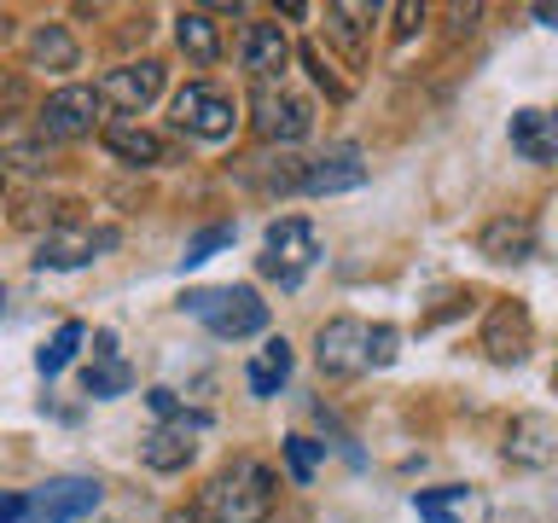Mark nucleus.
<instances>
[{
    "label": "nucleus",
    "instance_id": "11",
    "mask_svg": "<svg viewBox=\"0 0 558 523\" xmlns=\"http://www.w3.org/2000/svg\"><path fill=\"white\" fill-rule=\"evenodd\" d=\"M99 251H117V227H59L41 239L35 268H87V262H99Z\"/></svg>",
    "mask_w": 558,
    "mask_h": 523
},
{
    "label": "nucleus",
    "instance_id": "5",
    "mask_svg": "<svg viewBox=\"0 0 558 523\" xmlns=\"http://www.w3.org/2000/svg\"><path fill=\"white\" fill-rule=\"evenodd\" d=\"M251 129H256V139H268V146H296V139H308V129H314V105L296 99L286 82L251 87Z\"/></svg>",
    "mask_w": 558,
    "mask_h": 523
},
{
    "label": "nucleus",
    "instance_id": "32",
    "mask_svg": "<svg viewBox=\"0 0 558 523\" xmlns=\"http://www.w3.org/2000/svg\"><path fill=\"white\" fill-rule=\"evenodd\" d=\"M396 326H366V366H390L396 361Z\"/></svg>",
    "mask_w": 558,
    "mask_h": 523
},
{
    "label": "nucleus",
    "instance_id": "1",
    "mask_svg": "<svg viewBox=\"0 0 558 523\" xmlns=\"http://www.w3.org/2000/svg\"><path fill=\"white\" fill-rule=\"evenodd\" d=\"M279 500V477L262 460H233L204 483L192 523H262Z\"/></svg>",
    "mask_w": 558,
    "mask_h": 523
},
{
    "label": "nucleus",
    "instance_id": "16",
    "mask_svg": "<svg viewBox=\"0 0 558 523\" xmlns=\"http://www.w3.org/2000/svg\"><path fill=\"white\" fill-rule=\"evenodd\" d=\"M477 251L495 256V262L535 256V221H530V216H500V221H488L483 233H477Z\"/></svg>",
    "mask_w": 558,
    "mask_h": 523
},
{
    "label": "nucleus",
    "instance_id": "28",
    "mask_svg": "<svg viewBox=\"0 0 558 523\" xmlns=\"http://www.w3.org/2000/svg\"><path fill=\"white\" fill-rule=\"evenodd\" d=\"M326 460V442H314V436H286V471L296 483H308L314 471H320Z\"/></svg>",
    "mask_w": 558,
    "mask_h": 523
},
{
    "label": "nucleus",
    "instance_id": "8",
    "mask_svg": "<svg viewBox=\"0 0 558 523\" xmlns=\"http://www.w3.org/2000/svg\"><path fill=\"white\" fill-rule=\"evenodd\" d=\"M105 488L94 477H52L24 500V523H82L99 506Z\"/></svg>",
    "mask_w": 558,
    "mask_h": 523
},
{
    "label": "nucleus",
    "instance_id": "30",
    "mask_svg": "<svg viewBox=\"0 0 558 523\" xmlns=\"http://www.w3.org/2000/svg\"><path fill=\"white\" fill-rule=\"evenodd\" d=\"M296 59H303V70H308V76H314V87H326V94H331V99H349V87H343L338 76H331V64H326V52H320V47H314V41H303V47H296Z\"/></svg>",
    "mask_w": 558,
    "mask_h": 523
},
{
    "label": "nucleus",
    "instance_id": "12",
    "mask_svg": "<svg viewBox=\"0 0 558 523\" xmlns=\"http://www.w3.org/2000/svg\"><path fill=\"white\" fill-rule=\"evenodd\" d=\"M239 64H244V76H251V87H279V76H286V64H291L286 29L279 24H251L244 41H239Z\"/></svg>",
    "mask_w": 558,
    "mask_h": 523
},
{
    "label": "nucleus",
    "instance_id": "3",
    "mask_svg": "<svg viewBox=\"0 0 558 523\" xmlns=\"http://www.w3.org/2000/svg\"><path fill=\"white\" fill-rule=\"evenodd\" d=\"M314 262H320V233H314V221L308 216H279L268 227V239H262L256 268H262V279H279L286 291H296Z\"/></svg>",
    "mask_w": 558,
    "mask_h": 523
},
{
    "label": "nucleus",
    "instance_id": "10",
    "mask_svg": "<svg viewBox=\"0 0 558 523\" xmlns=\"http://www.w3.org/2000/svg\"><path fill=\"white\" fill-rule=\"evenodd\" d=\"M209 425V413H186V418H163V425H151L146 436H140V460H146L151 471H186L192 453H198V436Z\"/></svg>",
    "mask_w": 558,
    "mask_h": 523
},
{
    "label": "nucleus",
    "instance_id": "6",
    "mask_svg": "<svg viewBox=\"0 0 558 523\" xmlns=\"http://www.w3.org/2000/svg\"><path fill=\"white\" fill-rule=\"evenodd\" d=\"M163 82H169V70L157 64V59H129V64L105 70V76L94 82V99H99V111L140 117L157 94H163Z\"/></svg>",
    "mask_w": 558,
    "mask_h": 523
},
{
    "label": "nucleus",
    "instance_id": "27",
    "mask_svg": "<svg viewBox=\"0 0 558 523\" xmlns=\"http://www.w3.org/2000/svg\"><path fill=\"white\" fill-rule=\"evenodd\" d=\"M460 500H465L460 483H453V488H418V495H413V512L425 518V523H460V518H453V506H460Z\"/></svg>",
    "mask_w": 558,
    "mask_h": 523
},
{
    "label": "nucleus",
    "instance_id": "2",
    "mask_svg": "<svg viewBox=\"0 0 558 523\" xmlns=\"http://www.w3.org/2000/svg\"><path fill=\"white\" fill-rule=\"evenodd\" d=\"M181 308L192 320H204L216 338H256V331H268V303L251 291V285H204V291H186Z\"/></svg>",
    "mask_w": 558,
    "mask_h": 523
},
{
    "label": "nucleus",
    "instance_id": "24",
    "mask_svg": "<svg viewBox=\"0 0 558 523\" xmlns=\"http://www.w3.org/2000/svg\"><path fill=\"white\" fill-rule=\"evenodd\" d=\"M373 17H384V7H326V29L338 35L349 52H361V35L373 29Z\"/></svg>",
    "mask_w": 558,
    "mask_h": 523
},
{
    "label": "nucleus",
    "instance_id": "4",
    "mask_svg": "<svg viewBox=\"0 0 558 523\" xmlns=\"http://www.w3.org/2000/svg\"><path fill=\"white\" fill-rule=\"evenodd\" d=\"M29 117H35V139H47V146H70V139L99 134V99H94V87H82V82L52 87Z\"/></svg>",
    "mask_w": 558,
    "mask_h": 523
},
{
    "label": "nucleus",
    "instance_id": "31",
    "mask_svg": "<svg viewBox=\"0 0 558 523\" xmlns=\"http://www.w3.org/2000/svg\"><path fill=\"white\" fill-rule=\"evenodd\" d=\"M17 117H29V87L24 76H0V129H12Z\"/></svg>",
    "mask_w": 558,
    "mask_h": 523
},
{
    "label": "nucleus",
    "instance_id": "25",
    "mask_svg": "<svg viewBox=\"0 0 558 523\" xmlns=\"http://www.w3.org/2000/svg\"><path fill=\"white\" fill-rule=\"evenodd\" d=\"M82 338H87V326H82V320H64V326H59V331H52V338H47V349H41V355H35V366H41L47 378H52V373H64V366L76 361Z\"/></svg>",
    "mask_w": 558,
    "mask_h": 523
},
{
    "label": "nucleus",
    "instance_id": "26",
    "mask_svg": "<svg viewBox=\"0 0 558 523\" xmlns=\"http://www.w3.org/2000/svg\"><path fill=\"white\" fill-rule=\"evenodd\" d=\"M233 244V221H209V227H198V233L186 239V256H181V268H204L216 251H227Z\"/></svg>",
    "mask_w": 558,
    "mask_h": 523
},
{
    "label": "nucleus",
    "instance_id": "37",
    "mask_svg": "<svg viewBox=\"0 0 558 523\" xmlns=\"http://www.w3.org/2000/svg\"><path fill=\"white\" fill-rule=\"evenodd\" d=\"M163 523H192V512H169Z\"/></svg>",
    "mask_w": 558,
    "mask_h": 523
},
{
    "label": "nucleus",
    "instance_id": "23",
    "mask_svg": "<svg viewBox=\"0 0 558 523\" xmlns=\"http://www.w3.org/2000/svg\"><path fill=\"white\" fill-rule=\"evenodd\" d=\"M129 384H134V373H129V361H122V355H111V361H94V366L82 373V390L94 396V401L129 396Z\"/></svg>",
    "mask_w": 558,
    "mask_h": 523
},
{
    "label": "nucleus",
    "instance_id": "17",
    "mask_svg": "<svg viewBox=\"0 0 558 523\" xmlns=\"http://www.w3.org/2000/svg\"><path fill=\"white\" fill-rule=\"evenodd\" d=\"M82 64V47L76 35L64 24H35L29 29V70H52V76H64V70Z\"/></svg>",
    "mask_w": 558,
    "mask_h": 523
},
{
    "label": "nucleus",
    "instance_id": "15",
    "mask_svg": "<svg viewBox=\"0 0 558 523\" xmlns=\"http://www.w3.org/2000/svg\"><path fill=\"white\" fill-rule=\"evenodd\" d=\"M99 139H105V151H111L117 163H129V169H151V163L169 157L163 139H157L151 129H140V122H99Z\"/></svg>",
    "mask_w": 558,
    "mask_h": 523
},
{
    "label": "nucleus",
    "instance_id": "14",
    "mask_svg": "<svg viewBox=\"0 0 558 523\" xmlns=\"http://www.w3.org/2000/svg\"><path fill=\"white\" fill-rule=\"evenodd\" d=\"M483 349H488V355H495L500 366L530 355V314H523V303H495V308H488V320H483Z\"/></svg>",
    "mask_w": 558,
    "mask_h": 523
},
{
    "label": "nucleus",
    "instance_id": "7",
    "mask_svg": "<svg viewBox=\"0 0 558 523\" xmlns=\"http://www.w3.org/2000/svg\"><path fill=\"white\" fill-rule=\"evenodd\" d=\"M239 122V105L221 94V87L209 82H186L181 94H174V129L192 134V139H227Z\"/></svg>",
    "mask_w": 558,
    "mask_h": 523
},
{
    "label": "nucleus",
    "instance_id": "9",
    "mask_svg": "<svg viewBox=\"0 0 558 523\" xmlns=\"http://www.w3.org/2000/svg\"><path fill=\"white\" fill-rule=\"evenodd\" d=\"M314 361H320L326 378H361V373H373V366H366V320H349V314L326 320L320 331H314Z\"/></svg>",
    "mask_w": 558,
    "mask_h": 523
},
{
    "label": "nucleus",
    "instance_id": "19",
    "mask_svg": "<svg viewBox=\"0 0 558 523\" xmlns=\"http://www.w3.org/2000/svg\"><path fill=\"white\" fill-rule=\"evenodd\" d=\"M239 181L268 192V198H286V192H296V181H303V157L279 151V157H251V163H239Z\"/></svg>",
    "mask_w": 558,
    "mask_h": 523
},
{
    "label": "nucleus",
    "instance_id": "18",
    "mask_svg": "<svg viewBox=\"0 0 558 523\" xmlns=\"http://www.w3.org/2000/svg\"><path fill=\"white\" fill-rule=\"evenodd\" d=\"M512 151L523 157V163H553V157H558L553 117H547V111H535V105L512 111Z\"/></svg>",
    "mask_w": 558,
    "mask_h": 523
},
{
    "label": "nucleus",
    "instance_id": "36",
    "mask_svg": "<svg viewBox=\"0 0 558 523\" xmlns=\"http://www.w3.org/2000/svg\"><path fill=\"white\" fill-rule=\"evenodd\" d=\"M0 41H12V12H0Z\"/></svg>",
    "mask_w": 558,
    "mask_h": 523
},
{
    "label": "nucleus",
    "instance_id": "35",
    "mask_svg": "<svg viewBox=\"0 0 558 523\" xmlns=\"http://www.w3.org/2000/svg\"><path fill=\"white\" fill-rule=\"evenodd\" d=\"M0 523H24V495H0Z\"/></svg>",
    "mask_w": 558,
    "mask_h": 523
},
{
    "label": "nucleus",
    "instance_id": "33",
    "mask_svg": "<svg viewBox=\"0 0 558 523\" xmlns=\"http://www.w3.org/2000/svg\"><path fill=\"white\" fill-rule=\"evenodd\" d=\"M146 408L157 413V425H163V418H186V401L174 396V390H163V384H157V390H146Z\"/></svg>",
    "mask_w": 558,
    "mask_h": 523
},
{
    "label": "nucleus",
    "instance_id": "38",
    "mask_svg": "<svg viewBox=\"0 0 558 523\" xmlns=\"http://www.w3.org/2000/svg\"><path fill=\"white\" fill-rule=\"evenodd\" d=\"M0 186H7V174H0Z\"/></svg>",
    "mask_w": 558,
    "mask_h": 523
},
{
    "label": "nucleus",
    "instance_id": "21",
    "mask_svg": "<svg viewBox=\"0 0 558 523\" xmlns=\"http://www.w3.org/2000/svg\"><path fill=\"white\" fill-rule=\"evenodd\" d=\"M174 41H181V52L192 64H216L221 59V24L216 12H181L174 17Z\"/></svg>",
    "mask_w": 558,
    "mask_h": 523
},
{
    "label": "nucleus",
    "instance_id": "13",
    "mask_svg": "<svg viewBox=\"0 0 558 523\" xmlns=\"http://www.w3.org/2000/svg\"><path fill=\"white\" fill-rule=\"evenodd\" d=\"M361 181H366V157H361V146H331L326 157L303 163V181H296V192L331 198V192H355Z\"/></svg>",
    "mask_w": 558,
    "mask_h": 523
},
{
    "label": "nucleus",
    "instance_id": "22",
    "mask_svg": "<svg viewBox=\"0 0 558 523\" xmlns=\"http://www.w3.org/2000/svg\"><path fill=\"white\" fill-rule=\"evenodd\" d=\"M291 378V343L286 338H268L262 343V355L251 361V390L256 396H279V384Z\"/></svg>",
    "mask_w": 558,
    "mask_h": 523
},
{
    "label": "nucleus",
    "instance_id": "20",
    "mask_svg": "<svg viewBox=\"0 0 558 523\" xmlns=\"http://www.w3.org/2000/svg\"><path fill=\"white\" fill-rule=\"evenodd\" d=\"M553 418H541V413H530V418H518L512 430H506V460L512 465H553Z\"/></svg>",
    "mask_w": 558,
    "mask_h": 523
},
{
    "label": "nucleus",
    "instance_id": "29",
    "mask_svg": "<svg viewBox=\"0 0 558 523\" xmlns=\"http://www.w3.org/2000/svg\"><path fill=\"white\" fill-rule=\"evenodd\" d=\"M0 163H12V169H24V174H41L47 169V139L7 134V139H0Z\"/></svg>",
    "mask_w": 558,
    "mask_h": 523
},
{
    "label": "nucleus",
    "instance_id": "34",
    "mask_svg": "<svg viewBox=\"0 0 558 523\" xmlns=\"http://www.w3.org/2000/svg\"><path fill=\"white\" fill-rule=\"evenodd\" d=\"M396 17H401V24H396V35H413L418 24H425V7H396Z\"/></svg>",
    "mask_w": 558,
    "mask_h": 523
}]
</instances>
